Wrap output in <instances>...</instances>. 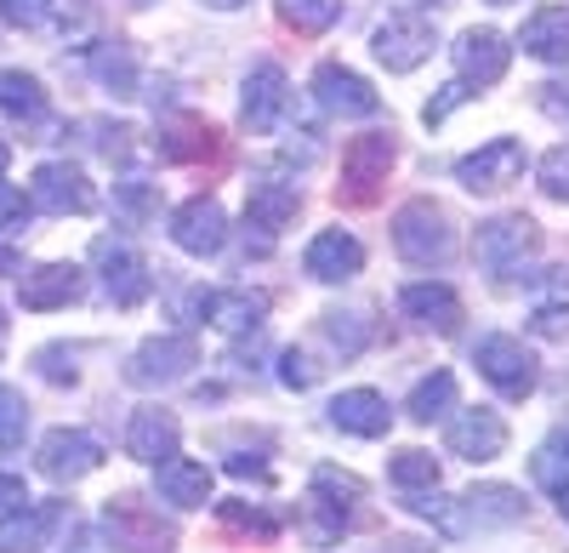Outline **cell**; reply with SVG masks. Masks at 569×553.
Wrapping results in <instances>:
<instances>
[{
  "mask_svg": "<svg viewBox=\"0 0 569 553\" xmlns=\"http://www.w3.org/2000/svg\"><path fill=\"white\" fill-rule=\"evenodd\" d=\"M393 246H399V257L416 263V268H439V263L456 257V223H450V211L433 206V200H410V206H399V217H393Z\"/></svg>",
  "mask_w": 569,
  "mask_h": 553,
  "instance_id": "1",
  "label": "cell"
},
{
  "mask_svg": "<svg viewBox=\"0 0 569 553\" xmlns=\"http://www.w3.org/2000/svg\"><path fill=\"white\" fill-rule=\"evenodd\" d=\"M472 246H479V263L496 274V280H512V274H525V263L541 251V228L525 211H507V217L479 223V240Z\"/></svg>",
  "mask_w": 569,
  "mask_h": 553,
  "instance_id": "2",
  "label": "cell"
},
{
  "mask_svg": "<svg viewBox=\"0 0 569 553\" xmlns=\"http://www.w3.org/2000/svg\"><path fill=\"white\" fill-rule=\"evenodd\" d=\"M194 365H200V343L188 332H166V337H149L126 359V383L131 388H171L194 372Z\"/></svg>",
  "mask_w": 569,
  "mask_h": 553,
  "instance_id": "3",
  "label": "cell"
},
{
  "mask_svg": "<svg viewBox=\"0 0 569 553\" xmlns=\"http://www.w3.org/2000/svg\"><path fill=\"white\" fill-rule=\"evenodd\" d=\"M103 536L120 553H171V542H177V531L149 508V502H137V496H109Z\"/></svg>",
  "mask_w": 569,
  "mask_h": 553,
  "instance_id": "4",
  "label": "cell"
},
{
  "mask_svg": "<svg viewBox=\"0 0 569 553\" xmlns=\"http://www.w3.org/2000/svg\"><path fill=\"white\" fill-rule=\"evenodd\" d=\"M472 365H479V377L501 394V399H530L536 394V354L518 343V337H507V332H496V337H485L479 343V354H472Z\"/></svg>",
  "mask_w": 569,
  "mask_h": 553,
  "instance_id": "5",
  "label": "cell"
},
{
  "mask_svg": "<svg viewBox=\"0 0 569 553\" xmlns=\"http://www.w3.org/2000/svg\"><path fill=\"white\" fill-rule=\"evenodd\" d=\"M34 463H40L46 480L74 485V480H86V474L103 468V445H98V434H86V428H52V434L40 440Z\"/></svg>",
  "mask_w": 569,
  "mask_h": 553,
  "instance_id": "6",
  "label": "cell"
},
{
  "mask_svg": "<svg viewBox=\"0 0 569 553\" xmlns=\"http://www.w3.org/2000/svg\"><path fill=\"white\" fill-rule=\"evenodd\" d=\"M29 206L46 211V217H86L91 206H98V189H91V177H86L80 166L46 160V166L34 171V200H29Z\"/></svg>",
  "mask_w": 569,
  "mask_h": 553,
  "instance_id": "7",
  "label": "cell"
},
{
  "mask_svg": "<svg viewBox=\"0 0 569 553\" xmlns=\"http://www.w3.org/2000/svg\"><path fill=\"white\" fill-rule=\"evenodd\" d=\"M91 257H98V268H103V286H109L114 308H137L142 297L154 292V274H149V263L137 257V246H131V240L103 235L98 246H91Z\"/></svg>",
  "mask_w": 569,
  "mask_h": 553,
  "instance_id": "8",
  "label": "cell"
},
{
  "mask_svg": "<svg viewBox=\"0 0 569 553\" xmlns=\"http://www.w3.org/2000/svg\"><path fill=\"white\" fill-rule=\"evenodd\" d=\"M518 171H525V144H512V137H496V144L456 160V182L467 195H496L507 182H518Z\"/></svg>",
  "mask_w": 569,
  "mask_h": 553,
  "instance_id": "9",
  "label": "cell"
},
{
  "mask_svg": "<svg viewBox=\"0 0 569 553\" xmlns=\"http://www.w3.org/2000/svg\"><path fill=\"white\" fill-rule=\"evenodd\" d=\"M388 166H393V137L388 131H365L342 149V195L348 200H376V182H388Z\"/></svg>",
  "mask_w": 569,
  "mask_h": 553,
  "instance_id": "10",
  "label": "cell"
},
{
  "mask_svg": "<svg viewBox=\"0 0 569 553\" xmlns=\"http://www.w3.org/2000/svg\"><path fill=\"white\" fill-rule=\"evenodd\" d=\"M171 240H177V251H188V257H211V251H222V240H228L222 200H217V195L182 200V206L171 211Z\"/></svg>",
  "mask_w": 569,
  "mask_h": 553,
  "instance_id": "11",
  "label": "cell"
},
{
  "mask_svg": "<svg viewBox=\"0 0 569 553\" xmlns=\"http://www.w3.org/2000/svg\"><path fill=\"white\" fill-rule=\"evenodd\" d=\"M370 52L382 58L393 75H410L416 63H427V58H433V23H427V18H416V12H399V18H388L382 29H376Z\"/></svg>",
  "mask_w": 569,
  "mask_h": 553,
  "instance_id": "12",
  "label": "cell"
},
{
  "mask_svg": "<svg viewBox=\"0 0 569 553\" xmlns=\"http://www.w3.org/2000/svg\"><path fill=\"white\" fill-rule=\"evenodd\" d=\"M313 98H319L325 115H342V120H365V115L382 109V98L370 91V80L353 75L348 63H319L313 69Z\"/></svg>",
  "mask_w": 569,
  "mask_h": 553,
  "instance_id": "13",
  "label": "cell"
},
{
  "mask_svg": "<svg viewBox=\"0 0 569 553\" xmlns=\"http://www.w3.org/2000/svg\"><path fill=\"white\" fill-rule=\"evenodd\" d=\"M177 445H182V423H177V411H166V405H142V411H131L126 451L137 456V463L160 468L166 456H177Z\"/></svg>",
  "mask_w": 569,
  "mask_h": 553,
  "instance_id": "14",
  "label": "cell"
},
{
  "mask_svg": "<svg viewBox=\"0 0 569 553\" xmlns=\"http://www.w3.org/2000/svg\"><path fill=\"white\" fill-rule=\"evenodd\" d=\"M284 109H291V80H284V69H279V63H257V69L246 75V103H240L246 126H251L257 137H268V131L284 120Z\"/></svg>",
  "mask_w": 569,
  "mask_h": 553,
  "instance_id": "15",
  "label": "cell"
},
{
  "mask_svg": "<svg viewBox=\"0 0 569 553\" xmlns=\"http://www.w3.org/2000/svg\"><path fill=\"white\" fill-rule=\"evenodd\" d=\"M200 319H211V326L228 332V337H251V332H262V319H268V297L251 292V286L200 292Z\"/></svg>",
  "mask_w": 569,
  "mask_h": 553,
  "instance_id": "16",
  "label": "cell"
},
{
  "mask_svg": "<svg viewBox=\"0 0 569 553\" xmlns=\"http://www.w3.org/2000/svg\"><path fill=\"white\" fill-rule=\"evenodd\" d=\"M399 308H405V319H416L421 332H439V337H456L461 332V297L450 286H439V280L405 286L399 292Z\"/></svg>",
  "mask_w": 569,
  "mask_h": 553,
  "instance_id": "17",
  "label": "cell"
},
{
  "mask_svg": "<svg viewBox=\"0 0 569 553\" xmlns=\"http://www.w3.org/2000/svg\"><path fill=\"white\" fill-rule=\"evenodd\" d=\"M445 445L456 456H467V463H496V456L507 451V423H501V411H461V417L450 423Z\"/></svg>",
  "mask_w": 569,
  "mask_h": 553,
  "instance_id": "18",
  "label": "cell"
},
{
  "mask_svg": "<svg viewBox=\"0 0 569 553\" xmlns=\"http://www.w3.org/2000/svg\"><path fill=\"white\" fill-rule=\"evenodd\" d=\"M302 263H308V274L319 286H342V280H353V274L365 268V246L348 235V228H325V235H313Z\"/></svg>",
  "mask_w": 569,
  "mask_h": 553,
  "instance_id": "19",
  "label": "cell"
},
{
  "mask_svg": "<svg viewBox=\"0 0 569 553\" xmlns=\"http://www.w3.org/2000/svg\"><path fill=\"white\" fill-rule=\"evenodd\" d=\"M507 63H512V46L496 29H467L456 40V69L467 86H496L507 75Z\"/></svg>",
  "mask_w": 569,
  "mask_h": 553,
  "instance_id": "20",
  "label": "cell"
},
{
  "mask_svg": "<svg viewBox=\"0 0 569 553\" xmlns=\"http://www.w3.org/2000/svg\"><path fill=\"white\" fill-rule=\"evenodd\" d=\"M330 428H342L353 440H382L393 428V411L376 388H348V394L330 399Z\"/></svg>",
  "mask_w": 569,
  "mask_h": 553,
  "instance_id": "21",
  "label": "cell"
},
{
  "mask_svg": "<svg viewBox=\"0 0 569 553\" xmlns=\"http://www.w3.org/2000/svg\"><path fill=\"white\" fill-rule=\"evenodd\" d=\"M0 18L29 34H86V12L69 0H0Z\"/></svg>",
  "mask_w": 569,
  "mask_h": 553,
  "instance_id": "22",
  "label": "cell"
},
{
  "mask_svg": "<svg viewBox=\"0 0 569 553\" xmlns=\"http://www.w3.org/2000/svg\"><path fill=\"white\" fill-rule=\"evenodd\" d=\"M222 144H217V126H206L200 115H171L160 126V160H177V166H194V160H211Z\"/></svg>",
  "mask_w": 569,
  "mask_h": 553,
  "instance_id": "23",
  "label": "cell"
},
{
  "mask_svg": "<svg viewBox=\"0 0 569 553\" xmlns=\"http://www.w3.org/2000/svg\"><path fill=\"white\" fill-rule=\"evenodd\" d=\"M160 496L171 508H206L211 502V468L194 456H166L160 463Z\"/></svg>",
  "mask_w": 569,
  "mask_h": 553,
  "instance_id": "24",
  "label": "cell"
},
{
  "mask_svg": "<svg viewBox=\"0 0 569 553\" xmlns=\"http://www.w3.org/2000/svg\"><path fill=\"white\" fill-rule=\"evenodd\" d=\"M297 206H302L297 182H273V177L251 182V195H246V217H251V228H262V235H279V228L297 217Z\"/></svg>",
  "mask_w": 569,
  "mask_h": 553,
  "instance_id": "25",
  "label": "cell"
},
{
  "mask_svg": "<svg viewBox=\"0 0 569 553\" xmlns=\"http://www.w3.org/2000/svg\"><path fill=\"white\" fill-rule=\"evenodd\" d=\"M80 297V268L74 263H46L34 274H23V308L46 314V308H63Z\"/></svg>",
  "mask_w": 569,
  "mask_h": 553,
  "instance_id": "26",
  "label": "cell"
},
{
  "mask_svg": "<svg viewBox=\"0 0 569 553\" xmlns=\"http://www.w3.org/2000/svg\"><path fill=\"white\" fill-rule=\"evenodd\" d=\"M518 40H525V52L541 58V63H569V7H541Z\"/></svg>",
  "mask_w": 569,
  "mask_h": 553,
  "instance_id": "27",
  "label": "cell"
},
{
  "mask_svg": "<svg viewBox=\"0 0 569 553\" xmlns=\"http://www.w3.org/2000/svg\"><path fill=\"white\" fill-rule=\"evenodd\" d=\"M461 514L472 525H518L525 520V496H518L512 485H479L461 496Z\"/></svg>",
  "mask_w": 569,
  "mask_h": 553,
  "instance_id": "28",
  "label": "cell"
},
{
  "mask_svg": "<svg viewBox=\"0 0 569 553\" xmlns=\"http://www.w3.org/2000/svg\"><path fill=\"white\" fill-rule=\"evenodd\" d=\"M63 520H69V508H63V502H40V508L29 502V508L18 514V531H12V542L0 547V553H40L46 542H52V536L63 531Z\"/></svg>",
  "mask_w": 569,
  "mask_h": 553,
  "instance_id": "29",
  "label": "cell"
},
{
  "mask_svg": "<svg viewBox=\"0 0 569 553\" xmlns=\"http://www.w3.org/2000/svg\"><path fill=\"white\" fill-rule=\"evenodd\" d=\"M0 115H12V120L34 126V120L46 115V91H40V80L23 75V69H0Z\"/></svg>",
  "mask_w": 569,
  "mask_h": 553,
  "instance_id": "30",
  "label": "cell"
},
{
  "mask_svg": "<svg viewBox=\"0 0 569 553\" xmlns=\"http://www.w3.org/2000/svg\"><path fill=\"white\" fill-rule=\"evenodd\" d=\"M91 75H98L103 91H114V98H137V58H131V46L109 40L91 52Z\"/></svg>",
  "mask_w": 569,
  "mask_h": 553,
  "instance_id": "31",
  "label": "cell"
},
{
  "mask_svg": "<svg viewBox=\"0 0 569 553\" xmlns=\"http://www.w3.org/2000/svg\"><path fill=\"white\" fill-rule=\"evenodd\" d=\"M450 405H456V377H450V372H433V377H421V383L410 388V417H416V423L445 417Z\"/></svg>",
  "mask_w": 569,
  "mask_h": 553,
  "instance_id": "32",
  "label": "cell"
},
{
  "mask_svg": "<svg viewBox=\"0 0 569 553\" xmlns=\"http://www.w3.org/2000/svg\"><path fill=\"white\" fill-rule=\"evenodd\" d=\"M388 480L399 491H433L439 485V456L433 451H399L388 463Z\"/></svg>",
  "mask_w": 569,
  "mask_h": 553,
  "instance_id": "33",
  "label": "cell"
},
{
  "mask_svg": "<svg viewBox=\"0 0 569 553\" xmlns=\"http://www.w3.org/2000/svg\"><path fill=\"white\" fill-rule=\"evenodd\" d=\"M279 18L291 23L297 34H325L330 23L342 18V0H279Z\"/></svg>",
  "mask_w": 569,
  "mask_h": 553,
  "instance_id": "34",
  "label": "cell"
},
{
  "mask_svg": "<svg viewBox=\"0 0 569 553\" xmlns=\"http://www.w3.org/2000/svg\"><path fill=\"white\" fill-rule=\"evenodd\" d=\"M530 468H536V485H541V491H552V496L569 491V434H552V440L536 451Z\"/></svg>",
  "mask_w": 569,
  "mask_h": 553,
  "instance_id": "35",
  "label": "cell"
},
{
  "mask_svg": "<svg viewBox=\"0 0 569 553\" xmlns=\"http://www.w3.org/2000/svg\"><path fill=\"white\" fill-rule=\"evenodd\" d=\"M319 332H325V343L337 348L342 359H353V354H359V348L370 343V326H365V314H342V308H337V314H325V319H319Z\"/></svg>",
  "mask_w": 569,
  "mask_h": 553,
  "instance_id": "36",
  "label": "cell"
},
{
  "mask_svg": "<svg viewBox=\"0 0 569 553\" xmlns=\"http://www.w3.org/2000/svg\"><path fill=\"white\" fill-rule=\"evenodd\" d=\"M114 206H120V217L137 228V223H149L154 211H160V200H154V182H142V177H126V182H114Z\"/></svg>",
  "mask_w": 569,
  "mask_h": 553,
  "instance_id": "37",
  "label": "cell"
},
{
  "mask_svg": "<svg viewBox=\"0 0 569 553\" xmlns=\"http://www.w3.org/2000/svg\"><path fill=\"white\" fill-rule=\"evenodd\" d=\"M23 434H29V405H23L18 388L0 383V451H18Z\"/></svg>",
  "mask_w": 569,
  "mask_h": 553,
  "instance_id": "38",
  "label": "cell"
},
{
  "mask_svg": "<svg viewBox=\"0 0 569 553\" xmlns=\"http://www.w3.org/2000/svg\"><path fill=\"white\" fill-rule=\"evenodd\" d=\"M313 496H325V502H337V508L353 514V502L365 496V485L353 474H342V468H313Z\"/></svg>",
  "mask_w": 569,
  "mask_h": 553,
  "instance_id": "39",
  "label": "cell"
},
{
  "mask_svg": "<svg viewBox=\"0 0 569 553\" xmlns=\"http://www.w3.org/2000/svg\"><path fill=\"white\" fill-rule=\"evenodd\" d=\"M536 182H541V195H552V200H569V144H558L552 155H541V166H536Z\"/></svg>",
  "mask_w": 569,
  "mask_h": 553,
  "instance_id": "40",
  "label": "cell"
},
{
  "mask_svg": "<svg viewBox=\"0 0 569 553\" xmlns=\"http://www.w3.org/2000/svg\"><path fill=\"white\" fill-rule=\"evenodd\" d=\"M222 525H228V531H251V536H262V542L279 531L273 514H257V508H246V502H222Z\"/></svg>",
  "mask_w": 569,
  "mask_h": 553,
  "instance_id": "41",
  "label": "cell"
},
{
  "mask_svg": "<svg viewBox=\"0 0 569 553\" xmlns=\"http://www.w3.org/2000/svg\"><path fill=\"white\" fill-rule=\"evenodd\" d=\"M279 383L302 394V388H313V383H319V365H313L302 348H284V354H279Z\"/></svg>",
  "mask_w": 569,
  "mask_h": 553,
  "instance_id": "42",
  "label": "cell"
},
{
  "mask_svg": "<svg viewBox=\"0 0 569 553\" xmlns=\"http://www.w3.org/2000/svg\"><path fill=\"white\" fill-rule=\"evenodd\" d=\"M34 365H40V377H46V383H74V377H80V372H74V348H63V343L40 348Z\"/></svg>",
  "mask_w": 569,
  "mask_h": 553,
  "instance_id": "43",
  "label": "cell"
},
{
  "mask_svg": "<svg viewBox=\"0 0 569 553\" xmlns=\"http://www.w3.org/2000/svg\"><path fill=\"white\" fill-rule=\"evenodd\" d=\"M74 131H86V144L91 149H103V155H126V126H109V120H80Z\"/></svg>",
  "mask_w": 569,
  "mask_h": 553,
  "instance_id": "44",
  "label": "cell"
},
{
  "mask_svg": "<svg viewBox=\"0 0 569 553\" xmlns=\"http://www.w3.org/2000/svg\"><path fill=\"white\" fill-rule=\"evenodd\" d=\"M58 553H114L103 525H69V536L58 542Z\"/></svg>",
  "mask_w": 569,
  "mask_h": 553,
  "instance_id": "45",
  "label": "cell"
},
{
  "mask_svg": "<svg viewBox=\"0 0 569 553\" xmlns=\"http://www.w3.org/2000/svg\"><path fill=\"white\" fill-rule=\"evenodd\" d=\"M530 332L536 337H569V303H541L530 314Z\"/></svg>",
  "mask_w": 569,
  "mask_h": 553,
  "instance_id": "46",
  "label": "cell"
},
{
  "mask_svg": "<svg viewBox=\"0 0 569 553\" xmlns=\"http://www.w3.org/2000/svg\"><path fill=\"white\" fill-rule=\"evenodd\" d=\"M467 98H472V86H467V80H450V86L439 91V98L421 109V120H427V126H439V120H445V115H450L456 103H467Z\"/></svg>",
  "mask_w": 569,
  "mask_h": 553,
  "instance_id": "47",
  "label": "cell"
},
{
  "mask_svg": "<svg viewBox=\"0 0 569 553\" xmlns=\"http://www.w3.org/2000/svg\"><path fill=\"white\" fill-rule=\"evenodd\" d=\"M29 508V485L18 474H0V520H18Z\"/></svg>",
  "mask_w": 569,
  "mask_h": 553,
  "instance_id": "48",
  "label": "cell"
},
{
  "mask_svg": "<svg viewBox=\"0 0 569 553\" xmlns=\"http://www.w3.org/2000/svg\"><path fill=\"white\" fill-rule=\"evenodd\" d=\"M29 211H34V206H29L18 189H7V182H0V228H23Z\"/></svg>",
  "mask_w": 569,
  "mask_h": 553,
  "instance_id": "49",
  "label": "cell"
},
{
  "mask_svg": "<svg viewBox=\"0 0 569 553\" xmlns=\"http://www.w3.org/2000/svg\"><path fill=\"white\" fill-rule=\"evenodd\" d=\"M541 109H547L558 126H569V86H541Z\"/></svg>",
  "mask_w": 569,
  "mask_h": 553,
  "instance_id": "50",
  "label": "cell"
},
{
  "mask_svg": "<svg viewBox=\"0 0 569 553\" xmlns=\"http://www.w3.org/2000/svg\"><path fill=\"white\" fill-rule=\"evenodd\" d=\"M228 474H240V480H268V463H262V456H251V451H240V456H228Z\"/></svg>",
  "mask_w": 569,
  "mask_h": 553,
  "instance_id": "51",
  "label": "cell"
},
{
  "mask_svg": "<svg viewBox=\"0 0 569 553\" xmlns=\"http://www.w3.org/2000/svg\"><path fill=\"white\" fill-rule=\"evenodd\" d=\"M23 268V257H18V246H0V274H18Z\"/></svg>",
  "mask_w": 569,
  "mask_h": 553,
  "instance_id": "52",
  "label": "cell"
},
{
  "mask_svg": "<svg viewBox=\"0 0 569 553\" xmlns=\"http://www.w3.org/2000/svg\"><path fill=\"white\" fill-rule=\"evenodd\" d=\"M376 553H427L421 542H388V547H376Z\"/></svg>",
  "mask_w": 569,
  "mask_h": 553,
  "instance_id": "53",
  "label": "cell"
},
{
  "mask_svg": "<svg viewBox=\"0 0 569 553\" xmlns=\"http://www.w3.org/2000/svg\"><path fill=\"white\" fill-rule=\"evenodd\" d=\"M206 7H211V12H240L246 0H206Z\"/></svg>",
  "mask_w": 569,
  "mask_h": 553,
  "instance_id": "54",
  "label": "cell"
},
{
  "mask_svg": "<svg viewBox=\"0 0 569 553\" xmlns=\"http://www.w3.org/2000/svg\"><path fill=\"white\" fill-rule=\"evenodd\" d=\"M7 166H12V149H7V137H0V182H7Z\"/></svg>",
  "mask_w": 569,
  "mask_h": 553,
  "instance_id": "55",
  "label": "cell"
},
{
  "mask_svg": "<svg viewBox=\"0 0 569 553\" xmlns=\"http://www.w3.org/2000/svg\"><path fill=\"white\" fill-rule=\"evenodd\" d=\"M0 354H7V314H0Z\"/></svg>",
  "mask_w": 569,
  "mask_h": 553,
  "instance_id": "56",
  "label": "cell"
},
{
  "mask_svg": "<svg viewBox=\"0 0 569 553\" xmlns=\"http://www.w3.org/2000/svg\"><path fill=\"white\" fill-rule=\"evenodd\" d=\"M558 508H563V520H569V491H558Z\"/></svg>",
  "mask_w": 569,
  "mask_h": 553,
  "instance_id": "57",
  "label": "cell"
},
{
  "mask_svg": "<svg viewBox=\"0 0 569 553\" xmlns=\"http://www.w3.org/2000/svg\"><path fill=\"white\" fill-rule=\"evenodd\" d=\"M490 7H512V0H490Z\"/></svg>",
  "mask_w": 569,
  "mask_h": 553,
  "instance_id": "58",
  "label": "cell"
}]
</instances>
